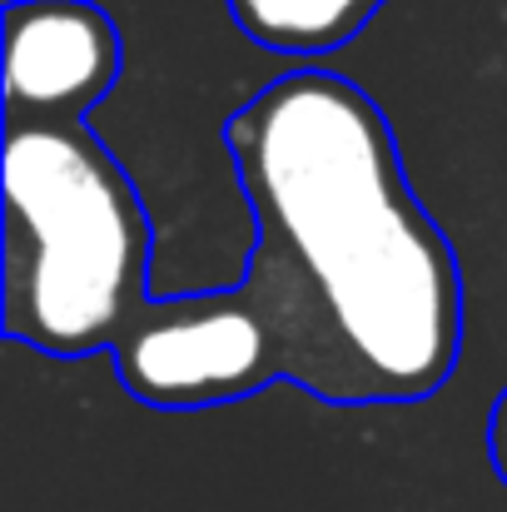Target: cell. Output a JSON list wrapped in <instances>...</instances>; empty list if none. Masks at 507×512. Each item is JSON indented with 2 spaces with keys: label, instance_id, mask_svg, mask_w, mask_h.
Instances as JSON below:
<instances>
[{
  "label": "cell",
  "instance_id": "277c9868",
  "mask_svg": "<svg viewBox=\"0 0 507 512\" xmlns=\"http://www.w3.org/2000/svg\"><path fill=\"white\" fill-rule=\"evenodd\" d=\"M120 65V30L95 0L5 5V100L15 120L80 125V115L110 95Z\"/></svg>",
  "mask_w": 507,
  "mask_h": 512
},
{
  "label": "cell",
  "instance_id": "5b68a950",
  "mask_svg": "<svg viewBox=\"0 0 507 512\" xmlns=\"http://www.w3.org/2000/svg\"><path fill=\"white\" fill-rule=\"evenodd\" d=\"M249 45L289 60H324L348 45L383 0H224Z\"/></svg>",
  "mask_w": 507,
  "mask_h": 512
},
{
  "label": "cell",
  "instance_id": "8992f818",
  "mask_svg": "<svg viewBox=\"0 0 507 512\" xmlns=\"http://www.w3.org/2000/svg\"><path fill=\"white\" fill-rule=\"evenodd\" d=\"M488 443H493V463H498V473L507 478V388H503V398H498V408H493Z\"/></svg>",
  "mask_w": 507,
  "mask_h": 512
},
{
  "label": "cell",
  "instance_id": "7a4b0ae2",
  "mask_svg": "<svg viewBox=\"0 0 507 512\" xmlns=\"http://www.w3.org/2000/svg\"><path fill=\"white\" fill-rule=\"evenodd\" d=\"M5 334L55 358L115 348L145 309L150 219L110 150L65 120L5 130Z\"/></svg>",
  "mask_w": 507,
  "mask_h": 512
},
{
  "label": "cell",
  "instance_id": "3957f363",
  "mask_svg": "<svg viewBox=\"0 0 507 512\" xmlns=\"http://www.w3.org/2000/svg\"><path fill=\"white\" fill-rule=\"evenodd\" d=\"M110 353L150 408H219L279 378V339L244 289L145 304Z\"/></svg>",
  "mask_w": 507,
  "mask_h": 512
},
{
  "label": "cell",
  "instance_id": "6da1fadb",
  "mask_svg": "<svg viewBox=\"0 0 507 512\" xmlns=\"http://www.w3.org/2000/svg\"><path fill=\"white\" fill-rule=\"evenodd\" d=\"M259 244L244 294L279 378L324 403H413L458 368L463 289L383 110L334 70L269 80L224 125Z\"/></svg>",
  "mask_w": 507,
  "mask_h": 512
}]
</instances>
